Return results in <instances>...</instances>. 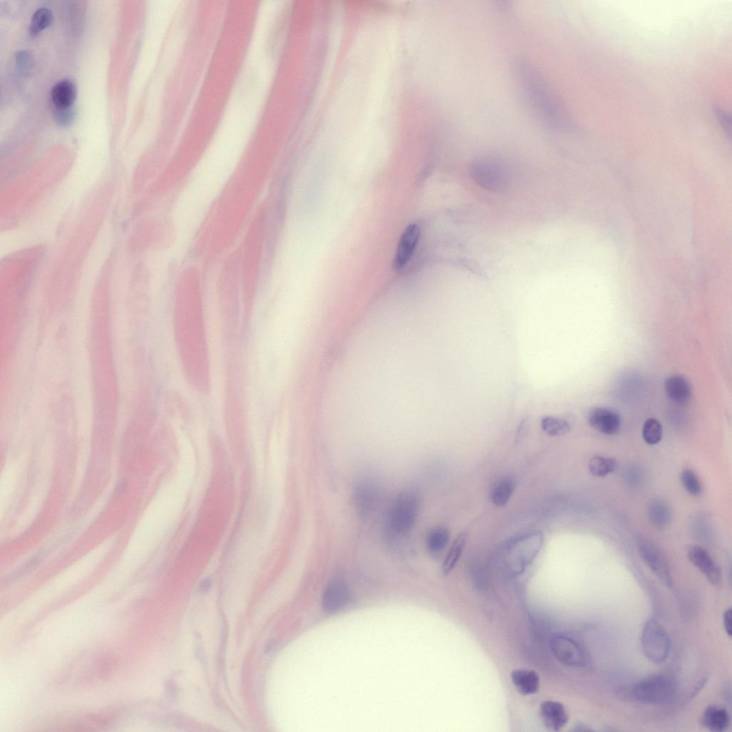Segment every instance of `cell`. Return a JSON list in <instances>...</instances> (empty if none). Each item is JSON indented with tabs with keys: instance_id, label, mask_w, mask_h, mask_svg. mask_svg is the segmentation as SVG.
I'll return each mask as SVG.
<instances>
[{
	"instance_id": "obj_5",
	"label": "cell",
	"mask_w": 732,
	"mask_h": 732,
	"mask_svg": "<svg viewBox=\"0 0 732 732\" xmlns=\"http://www.w3.org/2000/svg\"><path fill=\"white\" fill-rule=\"evenodd\" d=\"M638 553L652 572L663 583L671 588L672 577L668 562L663 552L653 542L638 537L636 540Z\"/></svg>"
},
{
	"instance_id": "obj_22",
	"label": "cell",
	"mask_w": 732,
	"mask_h": 732,
	"mask_svg": "<svg viewBox=\"0 0 732 732\" xmlns=\"http://www.w3.org/2000/svg\"><path fill=\"white\" fill-rule=\"evenodd\" d=\"M449 540V530L444 527H437L431 530L427 539V545L431 552L443 550Z\"/></svg>"
},
{
	"instance_id": "obj_24",
	"label": "cell",
	"mask_w": 732,
	"mask_h": 732,
	"mask_svg": "<svg viewBox=\"0 0 732 732\" xmlns=\"http://www.w3.org/2000/svg\"><path fill=\"white\" fill-rule=\"evenodd\" d=\"M52 22V13L47 8H41L34 13L31 25L30 33L33 35L38 34L47 28Z\"/></svg>"
},
{
	"instance_id": "obj_15",
	"label": "cell",
	"mask_w": 732,
	"mask_h": 732,
	"mask_svg": "<svg viewBox=\"0 0 732 732\" xmlns=\"http://www.w3.org/2000/svg\"><path fill=\"white\" fill-rule=\"evenodd\" d=\"M52 100L58 109L70 108L76 98V88L69 80H62L52 89Z\"/></svg>"
},
{
	"instance_id": "obj_12",
	"label": "cell",
	"mask_w": 732,
	"mask_h": 732,
	"mask_svg": "<svg viewBox=\"0 0 732 732\" xmlns=\"http://www.w3.org/2000/svg\"><path fill=\"white\" fill-rule=\"evenodd\" d=\"M665 392L670 400L676 405H684L691 397V387L684 376H673L668 378L665 384Z\"/></svg>"
},
{
	"instance_id": "obj_20",
	"label": "cell",
	"mask_w": 732,
	"mask_h": 732,
	"mask_svg": "<svg viewBox=\"0 0 732 732\" xmlns=\"http://www.w3.org/2000/svg\"><path fill=\"white\" fill-rule=\"evenodd\" d=\"M466 539L467 535L462 533L453 542L443 565V572L445 574H450L457 562L459 561L463 552Z\"/></svg>"
},
{
	"instance_id": "obj_10",
	"label": "cell",
	"mask_w": 732,
	"mask_h": 732,
	"mask_svg": "<svg viewBox=\"0 0 732 732\" xmlns=\"http://www.w3.org/2000/svg\"><path fill=\"white\" fill-rule=\"evenodd\" d=\"M539 716L545 727L550 731H561L569 722V715L563 704L545 701L539 708Z\"/></svg>"
},
{
	"instance_id": "obj_19",
	"label": "cell",
	"mask_w": 732,
	"mask_h": 732,
	"mask_svg": "<svg viewBox=\"0 0 732 732\" xmlns=\"http://www.w3.org/2000/svg\"><path fill=\"white\" fill-rule=\"evenodd\" d=\"M542 430L548 435L560 436L568 433L571 427L566 420L554 417L546 416L542 418L541 422Z\"/></svg>"
},
{
	"instance_id": "obj_26",
	"label": "cell",
	"mask_w": 732,
	"mask_h": 732,
	"mask_svg": "<svg viewBox=\"0 0 732 732\" xmlns=\"http://www.w3.org/2000/svg\"><path fill=\"white\" fill-rule=\"evenodd\" d=\"M17 63L21 69H26L25 68L29 67L30 63V57L29 54L25 51H22L18 53L17 56Z\"/></svg>"
},
{
	"instance_id": "obj_14",
	"label": "cell",
	"mask_w": 732,
	"mask_h": 732,
	"mask_svg": "<svg viewBox=\"0 0 732 732\" xmlns=\"http://www.w3.org/2000/svg\"><path fill=\"white\" fill-rule=\"evenodd\" d=\"M702 723L711 731L722 732L729 726L730 717L726 709L720 706H710L704 712Z\"/></svg>"
},
{
	"instance_id": "obj_18",
	"label": "cell",
	"mask_w": 732,
	"mask_h": 732,
	"mask_svg": "<svg viewBox=\"0 0 732 732\" xmlns=\"http://www.w3.org/2000/svg\"><path fill=\"white\" fill-rule=\"evenodd\" d=\"M618 464L613 458L595 455L589 464L591 473L595 477H605L613 473L617 469Z\"/></svg>"
},
{
	"instance_id": "obj_2",
	"label": "cell",
	"mask_w": 732,
	"mask_h": 732,
	"mask_svg": "<svg viewBox=\"0 0 732 732\" xmlns=\"http://www.w3.org/2000/svg\"><path fill=\"white\" fill-rule=\"evenodd\" d=\"M676 691V685L671 676L656 674L638 682L633 688L632 695L638 702L660 704L671 700Z\"/></svg>"
},
{
	"instance_id": "obj_3",
	"label": "cell",
	"mask_w": 732,
	"mask_h": 732,
	"mask_svg": "<svg viewBox=\"0 0 732 732\" xmlns=\"http://www.w3.org/2000/svg\"><path fill=\"white\" fill-rule=\"evenodd\" d=\"M419 499L413 491L399 494L389 511V524L392 532L405 535L410 532L418 516Z\"/></svg>"
},
{
	"instance_id": "obj_23",
	"label": "cell",
	"mask_w": 732,
	"mask_h": 732,
	"mask_svg": "<svg viewBox=\"0 0 732 732\" xmlns=\"http://www.w3.org/2000/svg\"><path fill=\"white\" fill-rule=\"evenodd\" d=\"M645 442L649 445H656L662 441L663 428L658 420L649 418L646 420L643 431Z\"/></svg>"
},
{
	"instance_id": "obj_28",
	"label": "cell",
	"mask_w": 732,
	"mask_h": 732,
	"mask_svg": "<svg viewBox=\"0 0 732 732\" xmlns=\"http://www.w3.org/2000/svg\"><path fill=\"white\" fill-rule=\"evenodd\" d=\"M58 120L63 125L68 123L72 118V113L70 111V108L59 109V113L57 115Z\"/></svg>"
},
{
	"instance_id": "obj_21",
	"label": "cell",
	"mask_w": 732,
	"mask_h": 732,
	"mask_svg": "<svg viewBox=\"0 0 732 732\" xmlns=\"http://www.w3.org/2000/svg\"><path fill=\"white\" fill-rule=\"evenodd\" d=\"M514 489L515 484L511 480L501 481L492 491V502L499 507L504 506L510 500Z\"/></svg>"
},
{
	"instance_id": "obj_1",
	"label": "cell",
	"mask_w": 732,
	"mask_h": 732,
	"mask_svg": "<svg viewBox=\"0 0 732 732\" xmlns=\"http://www.w3.org/2000/svg\"><path fill=\"white\" fill-rule=\"evenodd\" d=\"M521 86L527 97L545 120L552 125L560 124L561 117L555 97L532 68L522 63L519 67Z\"/></svg>"
},
{
	"instance_id": "obj_17",
	"label": "cell",
	"mask_w": 732,
	"mask_h": 732,
	"mask_svg": "<svg viewBox=\"0 0 732 732\" xmlns=\"http://www.w3.org/2000/svg\"><path fill=\"white\" fill-rule=\"evenodd\" d=\"M649 517L650 522L655 528L663 529L671 522V511L666 502L660 499H654L652 501L649 507Z\"/></svg>"
},
{
	"instance_id": "obj_4",
	"label": "cell",
	"mask_w": 732,
	"mask_h": 732,
	"mask_svg": "<svg viewBox=\"0 0 732 732\" xmlns=\"http://www.w3.org/2000/svg\"><path fill=\"white\" fill-rule=\"evenodd\" d=\"M642 646L649 661L660 664L667 660L671 640L665 628L655 619L649 620L642 633Z\"/></svg>"
},
{
	"instance_id": "obj_25",
	"label": "cell",
	"mask_w": 732,
	"mask_h": 732,
	"mask_svg": "<svg viewBox=\"0 0 732 732\" xmlns=\"http://www.w3.org/2000/svg\"><path fill=\"white\" fill-rule=\"evenodd\" d=\"M681 482L685 490L691 496L698 497L702 491L701 482L697 475L691 470H685L681 475Z\"/></svg>"
},
{
	"instance_id": "obj_6",
	"label": "cell",
	"mask_w": 732,
	"mask_h": 732,
	"mask_svg": "<svg viewBox=\"0 0 732 732\" xmlns=\"http://www.w3.org/2000/svg\"><path fill=\"white\" fill-rule=\"evenodd\" d=\"M551 648L557 660L563 665L582 667L587 664V656L576 640L566 635L558 634L551 640Z\"/></svg>"
},
{
	"instance_id": "obj_16",
	"label": "cell",
	"mask_w": 732,
	"mask_h": 732,
	"mask_svg": "<svg viewBox=\"0 0 732 732\" xmlns=\"http://www.w3.org/2000/svg\"><path fill=\"white\" fill-rule=\"evenodd\" d=\"M355 504L360 513L367 515L373 510L377 502V492L374 486L369 484L359 485L355 491Z\"/></svg>"
},
{
	"instance_id": "obj_9",
	"label": "cell",
	"mask_w": 732,
	"mask_h": 732,
	"mask_svg": "<svg viewBox=\"0 0 732 732\" xmlns=\"http://www.w3.org/2000/svg\"><path fill=\"white\" fill-rule=\"evenodd\" d=\"M589 423L590 426L599 432L613 435L616 434L621 427V418L619 414L614 410L596 407L593 409L589 415Z\"/></svg>"
},
{
	"instance_id": "obj_7",
	"label": "cell",
	"mask_w": 732,
	"mask_h": 732,
	"mask_svg": "<svg viewBox=\"0 0 732 732\" xmlns=\"http://www.w3.org/2000/svg\"><path fill=\"white\" fill-rule=\"evenodd\" d=\"M420 230L418 225H409L402 234L395 254L393 267L396 270L404 268L410 261L418 243Z\"/></svg>"
},
{
	"instance_id": "obj_11",
	"label": "cell",
	"mask_w": 732,
	"mask_h": 732,
	"mask_svg": "<svg viewBox=\"0 0 732 732\" xmlns=\"http://www.w3.org/2000/svg\"><path fill=\"white\" fill-rule=\"evenodd\" d=\"M349 592L345 585L335 581L328 585L323 598V608L329 614L336 613L343 609L349 601Z\"/></svg>"
},
{
	"instance_id": "obj_8",
	"label": "cell",
	"mask_w": 732,
	"mask_h": 732,
	"mask_svg": "<svg viewBox=\"0 0 732 732\" xmlns=\"http://www.w3.org/2000/svg\"><path fill=\"white\" fill-rule=\"evenodd\" d=\"M688 558L711 584H720L722 580L720 568L704 548L691 547L688 552Z\"/></svg>"
},
{
	"instance_id": "obj_13",
	"label": "cell",
	"mask_w": 732,
	"mask_h": 732,
	"mask_svg": "<svg viewBox=\"0 0 732 732\" xmlns=\"http://www.w3.org/2000/svg\"><path fill=\"white\" fill-rule=\"evenodd\" d=\"M512 683L517 691L527 696L537 693L540 687L539 674L532 670H515L510 674Z\"/></svg>"
},
{
	"instance_id": "obj_27",
	"label": "cell",
	"mask_w": 732,
	"mask_h": 732,
	"mask_svg": "<svg viewBox=\"0 0 732 732\" xmlns=\"http://www.w3.org/2000/svg\"><path fill=\"white\" fill-rule=\"evenodd\" d=\"M731 610H726L724 614V627L728 636L732 634V613Z\"/></svg>"
}]
</instances>
